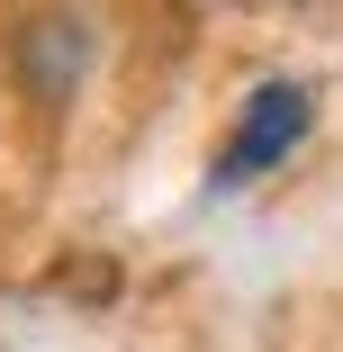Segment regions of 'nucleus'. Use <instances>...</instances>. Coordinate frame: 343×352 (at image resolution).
I'll list each match as a JSON object with an SVG mask.
<instances>
[{
  "label": "nucleus",
  "mask_w": 343,
  "mask_h": 352,
  "mask_svg": "<svg viewBox=\"0 0 343 352\" xmlns=\"http://www.w3.org/2000/svg\"><path fill=\"white\" fill-rule=\"evenodd\" d=\"M10 54H19L27 91H36L45 109H63V100L82 91V73H91V19H19Z\"/></svg>",
  "instance_id": "obj_2"
},
{
  "label": "nucleus",
  "mask_w": 343,
  "mask_h": 352,
  "mask_svg": "<svg viewBox=\"0 0 343 352\" xmlns=\"http://www.w3.org/2000/svg\"><path fill=\"white\" fill-rule=\"evenodd\" d=\"M316 126V91L307 82H262L244 109H235V135L217 145V163H208V190H244V181H262L271 163H289L298 154V135Z\"/></svg>",
  "instance_id": "obj_1"
}]
</instances>
